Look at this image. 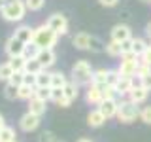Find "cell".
<instances>
[{"mask_svg":"<svg viewBox=\"0 0 151 142\" xmlns=\"http://www.w3.org/2000/svg\"><path fill=\"white\" fill-rule=\"evenodd\" d=\"M63 91H64V97L72 102V101L78 99V95H79V85L76 83V82H72V80H68V83L63 87Z\"/></svg>","mask_w":151,"mask_h":142,"instance_id":"20","label":"cell"},{"mask_svg":"<svg viewBox=\"0 0 151 142\" xmlns=\"http://www.w3.org/2000/svg\"><path fill=\"white\" fill-rule=\"evenodd\" d=\"M36 59L40 61V64L44 66V68H51L55 63H57V55H55V51H53V47H44V49H40L38 51V55H36Z\"/></svg>","mask_w":151,"mask_h":142,"instance_id":"9","label":"cell"},{"mask_svg":"<svg viewBox=\"0 0 151 142\" xmlns=\"http://www.w3.org/2000/svg\"><path fill=\"white\" fill-rule=\"evenodd\" d=\"M144 2H147V0H144Z\"/></svg>","mask_w":151,"mask_h":142,"instance_id":"51","label":"cell"},{"mask_svg":"<svg viewBox=\"0 0 151 142\" xmlns=\"http://www.w3.org/2000/svg\"><path fill=\"white\" fill-rule=\"evenodd\" d=\"M45 25L49 27L57 36H64L66 32H68V19H66L63 13H53V15L47 19Z\"/></svg>","mask_w":151,"mask_h":142,"instance_id":"6","label":"cell"},{"mask_svg":"<svg viewBox=\"0 0 151 142\" xmlns=\"http://www.w3.org/2000/svg\"><path fill=\"white\" fill-rule=\"evenodd\" d=\"M34 97L36 99H40V101H51V87H36L34 89Z\"/></svg>","mask_w":151,"mask_h":142,"instance_id":"32","label":"cell"},{"mask_svg":"<svg viewBox=\"0 0 151 142\" xmlns=\"http://www.w3.org/2000/svg\"><path fill=\"white\" fill-rule=\"evenodd\" d=\"M140 120L144 123H147V125H151V106H144L140 110Z\"/></svg>","mask_w":151,"mask_h":142,"instance_id":"38","label":"cell"},{"mask_svg":"<svg viewBox=\"0 0 151 142\" xmlns=\"http://www.w3.org/2000/svg\"><path fill=\"white\" fill-rule=\"evenodd\" d=\"M147 4H151V0H147Z\"/></svg>","mask_w":151,"mask_h":142,"instance_id":"49","label":"cell"},{"mask_svg":"<svg viewBox=\"0 0 151 142\" xmlns=\"http://www.w3.org/2000/svg\"><path fill=\"white\" fill-rule=\"evenodd\" d=\"M117 120L121 123H132L140 117V108L138 104L130 101H119V108H117Z\"/></svg>","mask_w":151,"mask_h":142,"instance_id":"4","label":"cell"},{"mask_svg":"<svg viewBox=\"0 0 151 142\" xmlns=\"http://www.w3.org/2000/svg\"><path fill=\"white\" fill-rule=\"evenodd\" d=\"M138 61L142 64H147V66H151V46L147 47V49L144 51V53H142L140 57H138Z\"/></svg>","mask_w":151,"mask_h":142,"instance_id":"40","label":"cell"},{"mask_svg":"<svg viewBox=\"0 0 151 142\" xmlns=\"http://www.w3.org/2000/svg\"><path fill=\"white\" fill-rule=\"evenodd\" d=\"M25 46L27 44H23L19 38L12 36L6 42V53H8V57H21L23 53H25Z\"/></svg>","mask_w":151,"mask_h":142,"instance_id":"10","label":"cell"},{"mask_svg":"<svg viewBox=\"0 0 151 142\" xmlns=\"http://www.w3.org/2000/svg\"><path fill=\"white\" fill-rule=\"evenodd\" d=\"M87 123H89V127H102L104 123H106V117L102 116V112L98 110V108H94V110L89 112Z\"/></svg>","mask_w":151,"mask_h":142,"instance_id":"17","label":"cell"},{"mask_svg":"<svg viewBox=\"0 0 151 142\" xmlns=\"http://www.w3.org/2000/svg\"><path fill=\"white\" fill-rule=\"evenodd\" d=\"M38 51H40V47H38L34 42H28V44L25 46V53H23V57H25V59H36Z\"/></svg>","mask_w":151,"mask_h":142,"instance_id":"33","label":"cell"},{"mask_svg":"<svg viewBox=\"0 0 151 142\" xmlns=\"http://www.w3.org/2000/svg\"><path fill=\"white\" fill-rule=\"evenodd\" d=\"M13 74V68L9 66V63L6 61V63L0 64V82H9V78H12Z\"/></svg>","mask_w":151,"mask_h":142,"instance_id":"31","label":"cell"},{"mask_svg":"<svg viewBox=\"0 0 151 142\" xmlns=\"http://www.w3.org/2000/svg\"><path fill=\"white\" fill-rule=\"evenodd\" d=\"M42 70H44V66L40 64L38 59H27V63H25V72L27 74H38V72H42Z\"/></svg>","mask_w":151,"mask_h":142,"instance_id":"25","label":"cell"},{"mask_svg":"<svg viewBox=\"0 0 151 142\" xmlns=\"http://www.w3.org/2000/svg\"><path fill=\"white\" fill-rule=\"evenodd\" d=\"M2 17L9 23H19L23 21L27 13V6H25V0H6V4L0 9Z\"/></svg>","mask_w":151,"mask_h":142,"instance_id":"1","label":"cell"},{"mask_svg":"<svg viewBox=\"0 0 151 142\" xmlns=\"http://www.w3.org/2000/svg\"><path fill=\"white\" fill-rule=\"evenodd\" d=\"M51 101L57 102L59 106H63V108H68L70 106V101L64 97L63 87H51Z\"/></svg>","mask_w":151,"mask_h":142,"instance_id":"16","label":"cell"},{"mask_svg":"<svg viewBox=\"0 0 151 142\" xmlns=\"http://www.w3.org/2000/svg\"><path fill=\"white\" fill-rule=\"evenodd\" d=\"M98 110L102 112V116L106 120H111V117L117 116V108H119V101L117 99H104V101L98 104Z\"/></svg>","mask_w":151,"mask_h":142,"instance_id":"8","label":"cell"},{"mask_svg":"<svg viewBox=\"0 0 151 142\" xmlns=\"http://www.w3.org/2000/svg\"><path fill=\"white\" fill-rule=\"evenodd\" d=\"M4 127H6V121H4V116H2V114H0V131H2Z\"/></svg>","mask_w":151,"mask_h":142,"instance_id":"46","label":"cell"},{"mask_svg":"<svg viewBox=\"0 0 151 142\" xmlns=\"http://www.w3.org/2000/svg\"><path fill=\"white\" fill-rule=\"evenodd\" d=\"M13 36L19 38L23 44H28V42H32V36H34V28H32L30 25H21L19 28H15Z\"/></svg>","mask_w":151,"mask_h":142,"instance_id":"14","label":"cell"},{"mask_svg":"<svg viewBox=\"0 0 151 142\" xmlns=\"http://www.w3.org/2000/svg\"><path fill=\"white\" fill-rule=\"evenodd\" d=\"M147 47H149V44L144 40V38H132V53L136 57H140Z\"/></svg>","mask_w":151,"mask_h":142,"instance_id":"23","label":"cell"},{"mask_svg":"<svg viewBox=\"0 0 151 142\" xmlns=\"http://www.w3.org/2000/svg\"><path fill=\"white\" fill-rule=\"evenodd\" d=\"M51 74L53 72H47L44 68L42 72L36 74V87H51Z\"/></svg>","mask_w":151,"mask_h":142,"instance_id":"21","label":"cell"},{"mask_svg":"<svg viewBox=\"0 0 151 142\" xmlns=\"http://www.w3.org/2000/svg\"><path fill=\"white\" fill-rule=\"evenodd\" d=\"M119 80H121V74L117 72V68H115V70H108V78H106V83H108V85L115 87Z\"/></svg>","mask_w":151,"mask_h":142,"instance_id":"36","label":"cell"},{"mask_svg":"<svg viewBox=\"0 0 151 142\" xmlns=\"http://www.w3.org/2000/svg\"><path fill=\"white\" fill-rule=\"evenodd\" d=\"M110 36H111V40H115V42H125V40H130L132 38V30H130V27L129 25H115L111 28V32H110Z\"/></svg>","mask_w":151,"mask_h":142,"instance_id":"11","label":"cell"},{"mask_svg":"<svg viewBox=\"0 0 151 142\" xmlns=\"http://www.w3.org/2000/svg\"><path fill=\"white\" fill-rule=\"evenodd\" d=\"M28 112L36 114V116H44L45 114V102L40 101V99H36V97H32L30 101H28Z\"/></svg>","mask_w":151,"mask_h":142,"instance_id":"19","label":"cell"},{"mask_svg":"<svg viewBox=\"0 0 151 142\" xmlns=\"http://www.w3.org/2000/svg\"><path fill=\"white\" fill-rule=\"evenodd\" d=\"M9 66L13 68V72H25V63H27V59L25 57H9Z\"/></svg>","mask_w":151,"mask_h":142,"instance_id":"28","label":"cell"},{"mask_svg":"<svg viewBox=\"0 0 151 142\" xmlns=\"http://www.w3.org/2000/svg\"><path fill=\"white\" fill-rule=\"evenodd\" d=\"M91 80H93L91 63L85 59L76 61V64L72 66V82H76L78 85H83V83H91Z\"/></svg>","mask_w":151,"mask_h":142,"instance_id":"3","label":"cell"},{"mask_svg":"<svg viewBox=\"0 0 151 142\" xmlns=\"http://www.w3.org/2000/svg\"><path fill=\"white\" fill-rule=\"evenodd\" d=\"M66 83H68V78H66L64 72L57 70V72L51 74V87H64Z\"/></svg>","mask_w":151,"mask_h":142,"instance_id":"24","label":"cell"},{"mask_svg":"<svg viewBox=\"0 0 151 142\" xmlns=\"http://www.w3.org/2000/svg\"><path fill=\"white\" fill-rule=\"evenodd\" d=\"M59 138L53 135L51 131H44V133H40V136H38V142H57Z\"/></svg>","mask_w":151,"mask_h":142,"instance_id":"37","label":"cell"},{"mask_svg":"<svg viewBox=\"0 0 151 142\" xmlns=\"http://www.w3.org/2000/svg\"><path fill=\"white\" fill-rule=\"evenodd\" d=\"M87 51H93V53H102V51H106V44H104L98 36H93L91 34V40H89V49Z\"/></svg>","mask_w":151,"mask_h":142,"instance_id":"22","label":"cell"},{"mask_svg":"<svg viewBox=\"0 0 151 142\" xmlns=\"http://www.w3.org/2000/svg\"><path fill=\"white\" fill-rule=\"evenodd\" d=\"M32 42H34V44L40 47V49H44V47H55L57 42H59V36H57L47 25H42V27L34 28Z\"/></svg>","mask_w":151,"mask_h":142,"instance_id":"2","label":"cell"},{"mask_svg":"<svg viewBox=\"0 0 151 142\" xmlns=\"http://www.w3.org/2000/svg\"><path fill=\"white\" fill-rule=\"evenodd\" d=\"M140 80H142V85H144L147 91H151V70H149V72L145 74V76H142Z\"/></svg>","mask_w":151,"mask_h":142,"instance_id":"42","label":"cell"},{"mask_svg":"<svg viewBox=\"0 0 151 142\" xmlns=\"http://www.w3.org/2000/svg\"><path fill=\"white\" fill-rule=\"evenodd\" d=\"M34 89H36V87L27 85V83L19 85V99H23V101H30V99L34 97Z\"/></svg>","mask_w":151,"mask_h":142,"instance_id":"29","label":"cell"},{"mask_svg":"<svg viewBox=\"0 0 151 142\" xmlns=\"http://www.w3.org/2000/svg\"><path fill=\"white\" fill-rule=\"evenodd\" d=\"M147 95H149V91L140 83V85H132L130 93L127 95V97H129V101H130V102H134V104H142V102L147 101Z\"/></svg>","mask_w":151,"mask_h":142,"instance_id":"13","label":"cell"},{"mask_svg":"<svg viewBox=\"0 0 151 142\" xmlns=\"http://www.w3.org/2000/svg\"><path fill=\"white\" fill-rule=\"evenodd\" d=\"M145 36L151 40V23H147V27H145Z\"/></svg>","mask_w":151,"mask_h":142,"instance_id":"45","label":"cell"},{"mask_svg":"<svg viewBox=\"0 0 151 142\" xmlns=\"http://www.w3.org/2000/svg\"><path fill=\"white\" fill-rule=\"evenodd\" d=\"M13 142H15V140H13Z\"/></svg>","mask_w":151,"mask_h":142,"instance_id":"52","label":"cell"},{"mask_svg":"<svg viewBox=\"0 0 151 142\" xmlns=\"http://www.w3.org/2000/svg\"><path fill=\"white\" fill-rule=\"evenodd\" d=\"M9 82L13 85H23L25 83V72H13L12 78H9Z\"/></svg>","mask_w":151,"mask_h":142,"instance_id":"39","label":"cell"},{"mask_svg":"<svg viewBox=\"0 0 151 142\" xmlns=\"http://www.w3.org/2000/svg\"><path fill=\"white\" fill-rule=\"evenodd\" d=\"M78 142H91V140H89V138H79Z\"/></svg>","mask_w":151,"mask_h":142,"instance_id":"47","label":"cell"},{"mask_svg":"<svg viewBox=\"0 0 151 142\" xmlns=\"http://www.w3.org/2000/svg\"><path fill=\"white\" fill-rule=\"evenodd\" d=\"M40 117L42 116H36V114H23L21 120H19V127H21V131L25 133H30V131H36L38 127H40Z\"/></svg>","mask_w":151,"mask_h":142,"instance_id":"7","label":"cell"},{"mask_svg":"<svg viewBox=\"0 0 151 142\" xmlns=\"http://www.w3.org/2000/svg\"><path fill=\"white\" fill-rule=\"evenodd\" d=\"M6 4V0H0V9H2V6Z\"/></svg>","mask_w":151,"mask_h":142,"instance_id":"48","label":"cell"},{"mask_svg":"<svg viewBox=\"0 0 151 142\" xmlns=\"http://www.w3.org/2000/svg\"><path fill=\"white\" fill-rule=\"evenodd\" d=\"M106 78H108V68L93 70V80H91V83H94V85H104V83H106Z\"/></svg>","mask_w":151,"mask_h":142,"instance_id":"27","label":"cell"},{"mask_svg":"<svg viewBox=\"0 0 151 142\" xmlns=\"http://www.w3.org/2000/svg\"><path fill=\"white\" fill-rule=\"evenodd\" d=\"M106 53L110 57H121V44L115 40H110L106 44Z\"/></svg>","mask_w":151,"mask_h":142,"instance_id":"30","label":"cell"},{"mask_svg":"<svg viewBox=\"0 0 151 142\" xmlns=\"http://www.w3.org/2000/svg\"><path fill=\"white\" fill-rule=\"evenodd\" d=\"M98 2H100L102 6H106V8H113V6H117L119 0H98Z\"/></svg>","mask_w":151,"mask_h":142,"instance_id":"44","label":"cell"},{"mask_svg":"<svg viewBox=\"0 0 151 142\" xmlns=\"http://www.w3.org/2000/svg\"><path fill=\"white\" fill-rule=\"evenodd\" d=\"M25 83H27V85H32V87H36V74H27V72H25Z\"/></svg>","mask_w":151,"mask_h":142,"instance_id":"43","label":"cell"},{"mask_svg":"<svg viewBox=\"0 0 151 142\" xmlns=\"http://www.w3.org/2000/svg\"><path fill=\"white\" fill-rule=\"evenodd\" d=\"M85 101H87L89 104H93V106H98V104L104 101V97H102V87H100V85H94V83L89 85L87 91H85Z\"/></svg>","mask_w":151,"mask_h":142,"instance_id":"12","label":"cell"},{"mask_svg":"<svg viewBox=\"0 0 151 142\" xmlns=\"http://www.w3.org/2000/svg\"><path fill=\"white\" fill-rule=\"evenodd\" d=\"M44 4H45V0H25V6L30 12H40L44 8Z\"/></svg>","mask_w":151,"mask_h":142,"instance_id":"35","label":"cell"},{"mask_svg":"<svg viewBox=\"0 0 151 142\" xmlns=\"http://www.w3.org/2000/svg\"><path fill=\"white\" fill-rule=\"evenodd\" d=\"M57 142H63V140H57Z\"/></svg>","mask_w":151,"mask_h":142,"instance_id":"50","label":"cell"},{"mask_svg":"<svg viewBox=\"0 0 151 142\" xmlns=\"http://www.w3.org/2000/svg\"><path fill=\"white\" fill-rule=\"evenodd\" d=\"M129 53H132V38H130V40L121 42V57L123 55H129Z\"/></svg>","mask_w":151,"mask_h":142,"instance_id":"41","label":"cell"},{"mask_svg":"<svg viewBox=\"0 0 151 142\" xmlns=\"http://www.w3.org/2000/svg\"><path fill=\"white\" fill-rule=\"evenodd\" d=\"M138 66H140V61L134 53H129V55H123L121 57V63L117 66V72L125 78H134L136 72H138Z\"/></svg>","mask_w":151,"mask_h":142,"instance_id":"5","label":"cell"},{"mask_svg":"<svg viewBox=\"0 0 151 142\" xmlns=\"http://www.w3.org/2000/svg\"><path fill=\"white\" fill-rule=\"evenodd\" d=\"M13 140H15V131L6 125L0 131V142H13Z\"/></svg>","mask_w":151,"mask_h":142,"instance_id":"34","label":"cell"},{"mask_svg":"<svg viewBox=\"0 0 151 142\" xmlns=\"http://www.w3.org/2000/svg\"><path fill=\"white\" fill-rule=\"evenodd\" d=\"M130 89H132V78H125V76H121V80L115 85V93L121 95V97H125V95L130 93Z\"/></svg>","mask_w":151,"mask_h":142,"instance_id":"18","label":"cell"},{"mask_svg":"<svg viewBox=\"0 0 151 142\" xmlns=\"http://www.w3.org/2000/svg\"><path fill=\"white\" fill-rule=\"evenodd\" d=\"M89 40H91V34H89V32H78V34L72 38V44H74L76 49L87 51L89 49Z\"/></svg>","mask_w":151,"mask_h":142,"instance_id":"15","label":"cell"},{"mask_svg":"<svg viewBox=\"0 0 151 142\" xmlns=\"http://www.w3.org/2000/svg\"><path fill=\"white\" fill-rule=\"evenodd\" d=\"M4 97H6L8 101H15V99H19V85H13L12 82H6Z\"/></svg>","mask_w":151,"mask_h":142,"instance_id":"26","label":"cell"}]
</instances>
